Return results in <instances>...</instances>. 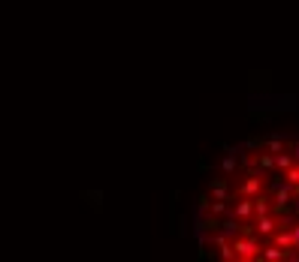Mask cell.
Listing matches in <instances>:
<instances>
[{
  "label": "cell",
  "instance_id": "ba28073f",
  "mask_svg": "<svg viewBox=\"0 0 299 262\" xmlns=\"http://www.w3.org/2000/svg\"><path fill=\"white\" fill-rule=\"evenodd\" d=\"M239 223H242V220H239V217H230V220H224V223H221V229H224V235H239Z\"/></svg>",
  "mask_w": 299,
  "mask_h": 262
},
{
  "label": "cell",
  "instance_id": "6da1fadb",
  "mask_svg": "<svg viewBox=\"0 0 299 262\" xmlns=\"http://www.w3.org/2000/svg\"><path fill=\"white\" fill-rule=\"evenodd\" d=\"M233 250H236V259H254V256L260 253V241H257V235H251V238H245V235H236V241H233Z\"/></svg>",
  "mask_w": 299,
  "mask_h": 262
},
{
  "label": "cell",
  "instance_id": "5b68a950",
  "mask_svg": "<svg viewBox=\"0 0 299 262\" xmlns=\"http://www.w3.org/2000/svg\"><path fill=\"white\" fill-rule=\"evenodd\" d=\"M212 196L215 199H230V187H227L224 178H215V181H212Z\"/></svg>",
  "mask_w": 299,
  "mask_h": 262
},
{
  "label": "cell",
  "instance_id": "3957f363",
  "mask_svg": "<svg viewBox=\"0 0 299 262\" xmlns=\"http://www.w3.org/2000/svg\"><path fill=\"white\" fill-rule=\"evenodd\" d=\"M254 229H257V235H272V232L278 229V223H275V217H272V214H260Z\"/></svg>",
  "mask_w": 299,
  "mask_h": 262
},
{
  "label": "cell",
  "instance_id": "277c9868",
  "mask_svg": "<svg viewBox=\"0 0 299 262\" xmlns=\"http://www.w3.org/2000/svg\"><path fill=\"white\" fill-rule=\"evenodd\" d=\"M242 196H248V199H254L257 193H260V178L257 175H248L245 181H242V190H239Z\"/></svg>",
  "mask_w": 299,
  "mask_h": 262
},
{
  "label": "cell",
  "instance_id": "30bf717a",
  "mask_svg": "<svg viewBox=\"0 0 299 262\" xmlns=\"http://www.w3.org/2000/svg\"><path fill=\"white\" fill-rule=\"evenodd\" d=\"M266 148H269V154H278V151H284V139H281V136H272V139L266 142Z\"/></svg>",
  "mask_w": 299,
  "mask_h": 262
},
{
  "label": "cell",
  "instance_id": "5bb4252c",
  "mask_svg": "<svg viewBox=\"0 0 299 262\" xmlns=\"http://www.w3.org/2000/svg\"><path fill=\"white\" fill-rule=\"evenodd\" d=\"M290 241H293V247L299 250V223H293V226H290Z\"/></svg>",
  "mask_w": 299,
  "mask_h": 262
},
{
  "label": "cell",
  "instance_id": "4fadbf2b",
  "mask_svg": "<svg viewBox=\"0 0 299 262\" xmlns=\"http://www.w3.org/2000/svg\"><path fill=\"white\" fill-rule=\"evenodd\" d=\"M221 169H224V172L230 175L233 169H236V160H233V157H224V160H221Z\"/></svg>",
  "mask_w": 299,
  "mask_h": 262
},
{
  "label": "cell",
  "instance_id": "52a82bcc",
  "mask_svg": "<svg viewBox=\"0 0 299 262\" xmlns=\"http://www.w3.org/2000/svg\"><path fill=\"white\" fill-rule=\"evenodd\" d=\"M275 244H278L281 250H290V247H293V241H290V232H287V229H278V232H275Z\"/></svg>",
  "mask_w": 299,
  "mask_h": 262
},
{
  "label": "cell",
  "instance_id": "7a4b0ae2",
  "mask_svg": "<svg viewBox=\"0 0 299 262\" xmlns=\"http://www.w3.org/2000/svg\"><path fill=\"white\" fill-rule=\"evenodd\" d=\"M233 214H236L239 220H248V217L254 214V199L242 196V199H239V202H236V208H233Z\"/></svg>",
  "mask_w": 299,
  "mask_h": 262
},
{
  "label": "cell",
  "instance_id": "7c38bea8",
  "mask_svg": "<svg viewBox=\"0 0 299 262\" xmlns=\"http://www.w3.org/2000/svg\"><path fill=\"white\" fill-rule=\"evenodd\" d=\"M284 178H287V181H290L293 187H299V169H293V166H290V169L284 172Z\"/></svg>",
  "mask_w": 299,
  "mask_h": 262
},
{
  "label": "cell",
  "instance_id": "8992f818",
  "mask_svg": "<svg viewBox=\"0 0 299 262\" xmlns=\"http://www.w3.org/2000/svg\"><path fill=\"white\" fill-rule=\"evenodd\" d=\"M269 211H272V205H269V196L257 193V196H254V214L260 217V214H269Z\"/></svg>",
  "mask_w": 299,
  "mask_h": 262
},
{
  "label": "cell",
  "instance_id": "9a60e30c",
  "mask_svg": "<svg viewBox=\"0 0 299 262\" xmlns=\"http://www.w3.org/2000/svg\"><path fill=\"white\" fill-rule=\"evenodd\" d=\"M296 196H299V193H296ZM296 211H299V199H296Z\"/></svg>",
  "mask_w": 299,
  "mask_h": 262
},
{
  "label": "cell",
  "instance_id": "9c48e42d",
  "mask_svg": "<svg viewBox=\"0 0 299 262\" xmlns=\"http://www.w3.org/2000/svg\"><path fill=\"white\" fill-rule=\"evenodd\" d=\"M275 166H278L281 172H287V169L293 166V154H284V151H278V157H275Z\"/></svg>",
  "mask_w": 299,
  "mask_h": 262
},
{
  "label": "cell",
  "instance_id": "8fae6325",
  "mask_svg": "<svg viewBox=\"0 0 299 262\" xmlns=\"http://www.w3.org/2000/svg\"><path fill=\"white\" fill-rule=\"evenodd\" d=\"M257 166H260L263 172H269V169H275V157H272V154H260V157H257Z\"/></svg>",
  "mask_w": 299,
  "mask_h": 262
}]
</instances>
